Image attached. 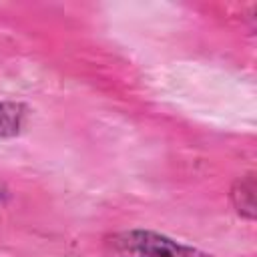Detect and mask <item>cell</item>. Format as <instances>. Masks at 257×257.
<instances>
[{"mask_svg": "<svg viewBox=\"0 0 257 257\" xmlns=\"http://www.w3.org/2000/svg\"><path fill=\"white\" fill-rule=\"evenodd\" d=\"M102 247L106 257H213L199 247L141 227L110 233Z\"/></svg>", "mask_w": 257, "mask_h": 257, "instance_id": "1", "label": "cell"}, {"mask_svg": "<svg viewBox=\"0 0 257 257\" xmlns=\"http://www.w3.org/2000/svg\"><path fill=\"white\" fill-rule=\"evenodd\" d=\"M30 120V108L16 100H0V141L20 137Z\"/></svg>", "mask_w": 257, "mask_h": 257, "instance_id": "2", "label": "cell"}, {"mask_svg": "<svg viewBox=\"0 0 257 257\" xmlns=\"http://www.w3.org/2000/svg\"><path fill=\"white\" fill-rule=\"evenodd\" d=\"M231 205L239 217L253 221L255 219V173L239 177L231 187Z\"/></svg>", "mask_w": 257, "mask_h": 257, "instance_id": "3", "label": "cell"}, {"mask_svg": "<svg viewBox=\"0 0 257 257\" xmlns=\"http://www.w3.org/2000/svg\"><path fill=\"white\" fill-rule=\"evenodd\" d=\"M8 201H10V189H8V185L0 179V209H2V207H6V205H8Z\"/></svg>", "mask_w": 257, "mask_h": 257, "instance_id": "4", "label": "cell"}]
</instances>
